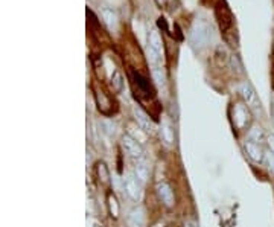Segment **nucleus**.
Listing matches in <instances>:
<instances>
[{
	"instance_id": "f03ea898",
	"label": "nucleus",
	"mask_w": 274,
	"mask_h": 227,
	"mask_svg": "<svg viewBox=\"0 0 274 227\" xmlns=\"http://www.w3.org/2000/svg\"><path fill=\"white\" fill-rule=\"evenodd\" d=\"M216 19H218L219 28L224 32L226 38H229V32L233 31V17L224 0H218L216 3Z\"/></svg>"
},
{
	"instance_id": "dca6fc26",
	"label": "nucleus",
	"mask_w": 274,
	"mask_h": 227,
	"mask_svg": "<svg viewBox=\"0 0 274 227\" xmlns=\"http://www.w3.org/2000/svg\"><path fill=\"white\" fill-rule=\"evenodd\" d=\"M156 3L158 8H166L168 6V0H156Z\"/></svg>"
},
{
	"instance_id": "1a4fd4ad",
	"label": "nucleus",
	"mask_w": 274,
	"mask_h": 227,
	"mask_svg": "<svg viewBox=\"0 0 274 227\" xmlns=\"http://www.w3.org/2000/svg\"><path fill=\"white\" fill-rule=\"evenodd\" d=\"M134 116H136L137 124H139L145 131H150V130H151V120H150V117L146 116L140 109H136V110H134Z\"/></svg>"
},
{
	"instance_id": "ddd939ff",
	"label": "nucleus",
	"mask_w": 274,
	"mask_h": 227,
	"mask_svg": "<svg viewBox=\"0 0 274 227\" xmlns=\"http://www.w3.org/2000/svg\"><path fill=\"white\" fill-rule=\"evenodd\" d=\"M122 84H123L122 75H120L117 71H115V74H113V76H112V85H113V89H115L116 92H120V90H122Z\"/></svg>"
},
{
	"instance_id": "6e6552de",
	"label": "nucleus",
	"mask_w": 274,
	"mask_h": 227,
	"mask_svg": "<svg viewBox=\"0 0 274 227\" xmlns=\"http://www.w3.org/2000/svg\"><path fill=\"white\" fill-rule=\"evenodd\" d=\"M125 190H126V194L130 198L133 200H137L140 197V190H139V183L137 180H134L133 177H128L125 180Z\"/></svg>"
},
{
	"instance_id": "9b49d317",
	"label": "nucleus",
	"mask_w": 274,
	"mask_h": 227,
	"mask_svg": "<svg viewBox=\"0 0 274 227\" xmlns=\"http://www.w3.org/2000/svg\"><path fill=\"white\" fill-rule=\"evenodd\" d=\"M102 17H104V20L108 26H115L116 25V14L112 11V9H102Z\"/></svg>"
},
{
	"instance_id": "f8f14e48",
	"label": "nucleus",
	"mask_w": 274,
	"mask_h": 227,
	"mask_svg": "<svg viewBox=\"0 0 274 227\" xmlns=\"http://www.w3.org/2000/svg\"><path fill=\"white\" fill-rule=\"evenodd\" d=\"M136 176H137L139 182H146V179H148V168H146V165L136 166Z\"/></svg>"
},
{
	"instance_id": "39448f33",
	"label": "nucleus",
	"mask_w": 274,
	"mask_h": 227,
	"mask_svg": "<svg viewBox=\"0 0 274 227\" xmlns=\"http://www.w3.org/2000/svg\"><path fill=\"white\" fill-rule=\"evenodd\" d=\"M241 95L244 98V101L247 102V106H250L251 109H258L259 107V101L258 96H256L254 90L251 89V85L248 82H244L241 85Z\"/></svg>"
},
{
	"instance_id": "7ed1b4c3",
	"label": "nucleus",
	"mask_w": 274,
	"mask_h": 227,
	"mask_svg": "<svg viewBox=\"0 0 274 227\" xmlns=\"http://www.w3.org/2000/svg\"><path fill=\"white\" fill-rule=\"evenodd\" d=\"M93 92H95V99L98 102V109L101 113L104 114H112L113 112H116V107L112 106V99H110L108 93L99 87L96 82H93Z\"/></svg>"
},
{
	"instance_id": "423d86ee",
	"label": "nucleus",
	"mask_w": 274,
	"mask_h": 227,
	"mask_svg": "<svg viewBox=\"0 0 274 227\" xmlns=\"http://www.w3.org/2000/svg\"><path fill=\"white\" fill-rule=\"evenodd\" d=\"M157 192H158V195H160L161 201H163L164 204H166L168 207H171V206L174 204L175 198H174V192H172V189H171L169 185H166V183L158 185V186H157Z\"/></svg>"
},
{
	"instance_id": "4468645a",
	"label": "nucleus",
	"mask_w": 274,
	"mask_h": 227,
	"mask_svg": "<svg viewBox=\"0 0 274 227\" xmlns=\"http://www.w3.org/2000/svg\"><path fill=\"white\" fill-rule=\"evenodd\" d=\"M265 160H267L268 169H270L271 172H274V152H273V151L265 152Z\"/></svg>"
},
{
	"instance_id": "20e7f679",
	"label": "nucleus",
	"mask_w": 274,
	"mask_h": 227,
	"mask_svg": "<svg viewBox=\"0 0 274 227\" xmlns=\"http://www.w3.org/2000/svg\"><path fill=\"white\" fill-rule=\"evenodd\" d=\"M123 150L126 151L128 155L133 157V159H142V155H143L142 147L134 141L133 137H130V136H125L123 137Z\"/></svg>"
},
{
	"instance_id": "f257e3e1",
	"label": "nucleus",
	"mask_w": 274,
	"mask_h": 227,
	"mask_svg": "<svg viewBox=\"0 0 274 227\" xmlns=\"http://www.w3.org/2000/svg\"><path fill=\"white\" fill-rule=\"evenodd\" d=\"M210 36H212V29L204 20H198L194 23L191 29V41L196 47H203L204 44H207L210 40Z\"/></svg>"
},
{
	"instance_id": "0eeeda50",
	"label": "nucleus",
	"mask_w": 274,
	"mask_h": 227,
	"mask_svg": "<svg viewBox=\"0 0 274 227\" xmlns=\"http://www.w3.org/2000/svg\"><path fill=\"white\" fill-rule=\"evenodd\" d=\"M245 150H247L248 157L254 162H262L265 159V154H264V151L261 150V147L258 144H254V142L250 141V142L245 144Z\"/></svg>"
},
{
	"instance_id": "2eb2a0df",
	"label": "nucleus",
	"mask_w": 274,
	"mask_h": 227,
	"mask_svg": "<svg viewBox=\"0 0 274 227\" xmlns=\"http://www.w3.org/2000/svg\"><path fill=\"white\" fill-rule=\"evenodd\" d=\"M262 137V131L261 130H258V128H253L251 131H250V141L251 142H259V139Z\"/></svg>"
},
{
	"instance_id": "f3484780",
	"label": "nucleus",
	"mask_w": 274,
	"mask_h": 227,
	"mask_svg": "<svg viewBox=\"0 0 274 227\" xmlns=\"http://www.w3.org/2000/svg\"><path fill=\"white\" fill-rule=\"evenodd\" d=\"M268 145H270L271 151L274 152V136H270V137H268Z\"/></svg>"
},
{
	"instance_id": "9d476101",
	"label": "nucleus",
	"mask_w": 274,
	"mask_h": 227,
	"mask_svg": "<svg viewBox=\"0 0 274 227\" xmlns=\"http://www.w3.org/2000/svg\"><path fill=\"white\" fill-rule=\"evenodd\" d=\"M148 44L153 50L158 52V54H161V38L158 36L157 31H151L150 36H148Z\"/></svg>"
}]
</instances>
